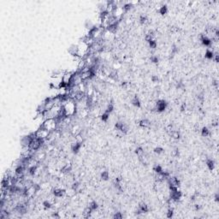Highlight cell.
I'll return each instance as SVG.
<instances>
[{"label":"cell","mask_w":219,"mask_h":219,"mask_svg":"<svg viewBox=\"0 0 219 219\" xmlns=\"http://www.w3.org/2000/svg\"><path fill=\"white\" fill-rule=\"evenodd\" d=\"M206 166L210 171H213L215 168V162L212 159H206Z\"/></svg>","instance_id":"5"},{"label":"cell","mask_w":219,"mask_h":219,"mask_svg":"<svg viewBox=\"0 0 219 219\" xmlns=\"http://www.w3.org/2000/svg\"><path fill=\"white\" fill-rule=\"evenodd\" d=\"M200 131H201V135L203 137H208L211 134V132H210V130H209V129L207 127H203Z\"/></svg>","instance_id":"6"},{"label":"cell","mask_w":219,"mask_h":219,"mask_svg":"<svg viewBox=\"0 0 219 219\" xmlns=\"http://www.w3.org/2000/svg\"><path fill=\"white\" fill-rule=\"evenodd\" d=\"M40 127L48 130L49 132H53V131L57 130L58 122H57V120L56 118H49V119H45Z\"/></svg>","instance_id":"2"},{"label":"cell","mask_w":219,"mask_h":219,"mask_svg":"<svg viewBox=\"0 0 219 219\" xmlns=\"http://www.w3.org/2000/svg\"><path fill=\"white\" fill-rule=\"evenodd\" d=\"M68 52H69V53L72 57H76V54H77V44H73V45H70Z\"/></svg>","instance_id":"4"},{"label":"cell","mask_w":219,"mask_h":219,"mask_svg":"<svg viewBox=\"0 0 219 219\" xmlns=\"http://www.w3.org/2000/svg\"><path fill=\"white\" fill-rule=\"evenodd\" d=\"M34 134H35V136H36L38 139L42 140H47L49 136H50L51 132H49L48 130H46L45 129H44V128H42V127H40V128L35 131Z\"/></svg>","instance_id":"3"},{"label":"cell","mask_w":219,"mask_h":219,"mask_svg":"<svg viewBox=\"0 0 219 219\" xmlns=\"http://www.w3.org/2000/svg\"><path fill=\"white\" fill-rule=\"evenodd\" d=\"M90 46L84 40H81L77 44V54L76 57L80 58H85L88 55Z\"/></svg>","instance_id":"1"}]
</instances>
